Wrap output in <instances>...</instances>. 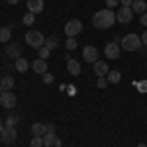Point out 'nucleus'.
<instances>
[{"instance_id": "1", "label": "nucleus", "mask_w": 147, "mask_h": 147, "mask_svg": "<svg viewBox=\"0 0 147 147\" xmlns=\"http://www.w3.org/2000/svg\"><path fill=\"white\" fill-rule=\"evenodd\" d=\"M116 24V12H112L110 8H104V10H98L94 16H92V26L98 28V30H108Z\"/></svg>"}, {"instance_id": "2", "label": "nucleus", "mask_w": 147, "mask_h": 147, "mask_svg": "<svg viewBox=\"0 0 147 147\" xmlns=\"http://www.w3.org/2000/svg\"><path fill=\"white\" fill-rule=\"evenodd\" d=\"M141 35H137V34H127L122 37V41H120V47L124 49V51H139L141 49Z\"/></svg>"}, {"instance_id": "3", "label": "nucleus", "mask_w": 147, "mask_h": 147, "mask_svg": "<svg viewBox=\"0 0 147 147\" xmlns=\"http://www.w3.org/2000/svg\"><path fill=\"white\" fill-rule=\"evenodd\" d=\"M24 39H26V43L32 47V49H39V47L45 45V37H43L41 32H37V30H30Z\"/></svg>"}, {"instance_id": "4", "label": "nucleus", "mask_w": 147, "mask_h": 147, "mask_svg": "<svg viewBox=\"0 0 147 147\" xmlns=\"http://www.w3.org/2000/svg\"><path fill=\"white\" fill-rule=\"evenodd\" d=\"M18 139V131H16V127H12V125H4V129L0 131V141L2 143H14Z\"/></svg>"}, {"instance_id": "5", "label": "nucleus", "mask_w": 147, "mask_h": 147, "mask_svg": "<svg viewBox=\"0 0 147 147\" xmlns=\"http://www.w3.org/2000/svg\"><path fill=\"white\" fill-rule=\"evenodd\" d=\"M80 32H82V22L80 20H69L65 24V34H67V37H75Z\"/></svg>"}, {"instance_id": "6", "label": "nucleus", "mask_w": 147, "mask_h": 147, "mask_svg": "<svg viewBox=\"0 0 147 147\" xmlns=\"http://www.w3.org/2000/svg\"><path fill=\"white\" fill-rule=\"evenodd\" d=\"M116 20H118L120 24H129L131 20H134V12H131V8H127V6H120L118 12H116Z\"/></svg>"}, {"instance_id": "7", "label": "nucleus", "mask_w": 147, "mask_h": 147, "mask_svg": "<svg viewBox=\"0 0 147 147\" xmlns=\"http://www.w3.org/2000/svg\"><path fill=\"white\" fill-rule=\"evenodd\" d=\"M16 100H18V98H16V94L12 90H6V92L0 94V104H2L6 110H12V108L16 106Z\"/></svg>"}, {"instance_id": "8", "label": "nucleus", "mask_w": 147, "mask_h": 147, "mask_svg": "<svg viewBox=\"0 0 147 147\" xmlns=\"http://www.w3.org/2000/svg\"><path fill=\"white\" fill-rule=\"evenodd\" d=\"M120 51H122V47H120V41L106 43V47H104V55L108 57V59H114V61L120 57Z\"/></svg>"}, {"instance_id": "9", "label": "nucleus", "mask_w": 147, "mask_h": 147, "mask_svg": "<svg viewBox=\"0 0 147 147\" xmlns=\"http://www.w3.org/2000/svg\"><path fill=\"white\" fill-rule=\"evenodd\" d=\"M82 59H84L86 63H92V65H94V63L98 61V49L94 45H86L82 49Z\"/></svg>"}, {"instance_id": "10", "label": "nucleus", "mask_w": 147, "mask_h": 147, "mask_svg": "<svg viewBox=\"0 0 147 147\" xmlns=\"http://www.w3.org/2000/svg\"><path fill=\"white\" fill-rule=\"evenodd\" d=\"M43 145L45 147H61V139L57 137V134L47 131L45 136H43Z\"/></svg>"}, {"instance_id": "11", "label": "nucleus", "mask_w": 147, "mask_h": 147, "mask_svg": "<svg viewBox=\"0 0 147 147\" xmlns=\"http://www.w3.org/2000/svg\"><path fill=\"white\" fill-rule=\"evenodd\" d=\"M6 57H10V59H20L22 57V47L18 45V43H10V45H6Z\"/></svg>"}, {"instance_id": "12", "label": "nucleus", "mask_w": 147, "mask_h": 147, "mask_svg": "<svg viewBox=\"0 0 147 147\" xmlns=\"http://www.w3.org/2000/svg\"><path fill=\"white\" fill-rule=\"evenodd\" d=\"M43 8H45L43 0H28V12L39 14V12H43Z\"/></svg>"}, {"instance_id": "13", "label": "nucleus", "mask_w": 147, "mask_h": 147, "mask_svg": "<svg viewBox=\"0 0 147 147\" xmlns=\"http://www.w3.org/2000/svg\"><path fill=\"white\" fill-rule=\"evenodd\" d=\"M32 69L35 71V75H45L47 73V61L45 59H35L32 63Z\"/></svg>"}, {"instance_id": "14", "label": "nucleus", "mask_w": 147, "mask_h": 147, "mask_svg": "<svg viewBox=\"0 0 147 147\" xmlns=\"http://www.w3.org/2000/svg\"><path fill=\"white\" fill-rule=\"evenodd\" d=\"M67 71H69V75L79 77L80 75V63L77 59H67Z\"/></svg>"}, {"instance_id": "15", "label": "nucleus", "mask_w": 147, "mask_h": 147, "mask_svg": "<svg viewBox=\"0 0 147 147\" xmlns=\"http://www.w3.org/2000/svg\"><path fill=\"white\" fill-rule=\"evenodd\" d=\"M131 12H134V14H139V16L145 14L147 12V2L145 0H134V2H131Z\"/></svg>"}, {"instance_id": "16", "label": "nucleus", "mask_w": 147, "mask_h": 147, "mask_svg": "<svg viewBox=\"0 0 147 147\" xmlns=\"http://www.w3.org/2000/svg\"><path fill=\"white\" fill-rule=\"evenodd\" d=\"M32 134H34L35 137H43L47 134V125L41 124V122H35V124L32 125Z\"/></svg>"}, {"instance_id": "17", "label": "nucleus", "mask_w": 147, "mask_h": 147, "mask_svg": "<svg viewBox=\"0 0 147 147\" xmlns=\"http://www.w3.org/2000/svg\"><path fill=\"white\" fill-rule=\"evenodd\" d=\"M92 67H94V73H96L98 77H106V75H108V71H110L108 65H106V63H102V61H96Z\"/></svg>"}, {"instance_id": "18", "label": "nucleus", "mask_w": 147, "mask_h": 147, "mask_svg": "<svg viewBox=\"0 0 147 147\" xmlns=\"http://www.w3.org/2000/svg\"><path fill=\"white\" fill-rule=\"evenodd\" d=\"M14 69H16V71H20V73H26V71L30 69V63H28V59H24V57L16 59V61H14Z\"/></svg>"}, {"instance_id": "19", "label": "nucleus", "mask_w": 147, "mask_h": 147, "mask_svg": "<svg viewBox=\"0 0 147 147\" xmlns=\"http://www.w3.org/2000/svg\"><path fill=\"white\" fill-rule=\"evenodd\" d=\"M106 79H108V82H110V84H118V82L122 80V73H120V71H108Z\"/></svg>"}, {"instance_id": "20", "label": "nucleus", "mask_w": 147, "mask_h": 147, "mask_svg": "<svg viewBox=\"0 0 147 147\" xmlns=\"http://www.w3.org/2000/svg\"><path fill=\"white\" fill-rule=\"evenodd\" d=\"M0 84H2L6 90H12L14 84H16V80H14V77H10V75H4V77L0 79Z\"/></svg>"}, {"instance_id": "21", "label": "nucleus", "mask_w": 147, "mask_h": 147, "mask_svg": "<svg viewBox=\"0 0 147 147\" xmlns=\"http://www.w3.org/2000/svg\"><path fill=\"white\" fill-rule=\"evenodd\" d=\"M12 37V30L10 28H0V41L2 43H8Z\"/></svg>"}, {"instance_id": "22", "label": "nucleus", "mask_w": 147, "mask_h": 147, "mask_svg": "<svg viewBox=\"0 0 147 147\" xmlns=\"http://www.w3.org/2000/svg\"><path fill=\"white\" fill-rule=\"evenodd\" d=\"M57 45H59V39H57L55 35H51V37H47V39H45V47H47V49H55Z\"/></svg>"}, {"instance_id": "23", "label": "nucleus", "mask_w": 147, "mask_h": 147, "mask_svg": "<svg viewBox=\"0 0 147 147\" xmlns=\"http://www.w3.org/2000/svg\"><path fill=\"white\" fill-rule=\"evenodd\" d=\"M22 22L26 24V26H34V22H35V14H32V12H28L26 16L22 18Z\"/></svg>"}, {"instance_id": "24", "label": "nucleus", "mask_w": 147, "mask_h": 147, "mask_svg": "<svg viewBox=\"0 0 147 147\" xmlns=\"http://www.w3.org/2000/svg\"><path fill=\"white\" fill-rule=\"evenodd\" d=\"M65 45H67L69 51H73V49H77V47H79V41H77L75 37H67V43H65Z\"/></svg>"}, {"instance_id": "25", "label": "nucleus", "mask_w": 147, "mask_h": 147, "mask_svg": "<svg viewBox=\"0 0 147 147\" xmlns=\"http://www.w3.org/2000/svg\"><path fill=\"white\" fill-rule=\"evenodd\" d=\"M30 147H45L43 145V137H32V141H30Z\"/></svg>"}, {"instance_id": "26", "label": "nucleus", "mask_w": 147, "mask_h": 147, "mask_svg": "<svg viewBox=\"0 0 147 147\" xmlns=\"http://www.w3.org/2000/svg\"><path fill=\"white\" fill-rule=\"evenodd\" d=\"M18 122H20V116H16V114H12V116L6 118V125H12V127L18 124Z\"/></svg>"}, {"instance_id": "27", "label": "nucleus", "mask_w": 147, "mask_h": 147, "mask_svg": "<svg viewBox=\"0 0 147 147\" xmlns=\"http://www.w3.org/2000/svg\"><path fill=\"white\" fill-rule=\"evenodd\" d=\"M37 53H39V59H47L49 53H51V49H47V47L43 45V47H39V49H37Z\"/></svg>"}, {"instance_id": "28", "label": "nucleus", "mask_w": 147, "mask_h": 147, "mask_svg": "<svg viewBox=\"0 0 147 147\" xmlns=\"http://www.w3.org/2000/svg\"><path fill=\"white\" fill-rule=\"evenodd\" d=\"M96 86H98V88H106V86H108V79H106V77H98V80H96Z\"/></svg>"}, {"instance_id": "29", "label": "nucleus", "mask_w": 147, "mask_h": 147, "mask_svg": "<svg viewBox=\"0 0 147 147\" xmlns=\"http://www.w3.org/2000/svg\"><path fill=\"white\" fill-rule=\"evenodd\" d=\"M104 2H106V6H108L110 10H112V8H116V6L120 4V0H104Z\"/></svg>"}, {"instance_id": "30", "label": "nucleus", "mask_w": 147, "mask_h": 147, "mask_svg": "<svg viewBox=\"0 0 147 147\" xmlns=\"http://www.w3.org/2000/svg\"><path fill=\"white\" fill-rule=\"evenodd\" d=\"M131 2H134V0H120V6H127V8H131Z\"/></svg>"}, {"instance_id": "31", "label": "nucleus", "mask_w": 147, "mask_h": 147, "mask_svg": "<svg viewBox=\"0 0 147 147\" xmlns=\"http://www.w3.org/2000/svg\"><path fill=\"white\" fill-rule=\"evenodd\" d=\"M43 80H45V84H51V82H53V77H51V75H43Z\"/></svg>"}, {"instance_id": "32", "label": "nucleus", "mask_w": 147, "mask_h": 147, "mask_svg": "<svg viewBox=\"0 0 147 147\" xmlns=\"http://www.w3.org/2000/svg\"><path fill=\"white\" fill-rule=\"evenodd\" d=\"M45 125H47V131H53V134H55V131H57L55 124H45Z\"/></svg>"}, {"instance_id": "33", "label": "nucleus", "mask_w": 147, "mask_h": 147, "mask_svg": "<svg viewBox=\"0 0 147 147\" xmlns=\"http://www.w3.org/2000/svg\"><path fill=\"white\" fill-rule=\"evenodd\" d=\"M139 20H141V24L147 28V12H145V14H141V18H139Z\"/></svg>"}, {"instance_id": "34", "label": "nucleus", "mask_w": 147, "mask_h": 147, "mask_svg": "<svg viewBox=\"0 0 147 147\" xmlns=\"http://www.w3.org/2000/svg\"><path fill=\"white\" fill-rule=\"evenodd\" d=\"M137 86H139V88H141V92H147V82H139V84H137Z\"/></svg>"}, {"instance_id": "35", "label": "nucleus", "mask_w": 147, "mask_h": 147, "mask_svg": "<svg viewBox=\"0 0 147 147\" xmlns=\"http://www.w3.org/2000/svg\"><path fill=\"white\" fill-rule=\"evenodd\" d=\"M141 43H143V45H147V30L143 32V35H141Z\"/></svg>"}, {"instance_id": "36", "label": "nucleus", "mask_w": 147, "mask_h": 147, "mask_svg": "<svg viewBox=\"0 0 147 147\" xmlns=\"http://www.w3.org/2000/svg\"><path fill=\"white\" fill-rule=\"evenodd\" d=\"M6 2H8V4H12V6H14V4H18V2H20V0H6Z\"/></svg>"}, {"instance_id": "37", "label": "nucleus", "mask_w": 147, "mask_h": 147, "mask_svg": "<svg viewBox=\"0 0 147 147\" xmlns=\"http://www.w3.org/2000/svg\"><path fill=\"white\" fill-rule=\"evenodd\" d=\"M2 92H6V88H4V86L0 84V94H2Z\"/></svg>"}, {"instance_id": "38", "label": "nucleus", "mask_w": 147, "mask_h": 147, "mask_svg": "<svg viewBox=\"0 0 147 147\" xmlns=\"http://www.w3.org/2000/svg\"><path fill=\"white\" fill-rule=\"evenodd\" d=\"M2 129H4V122H0V131H2Z\"/></svg>"}, {"instance_id": "39", "label": "nucleus", "mask_w": 147, "mask_h": 147, "mask_svg": "<svg viewBox=\"0 0 147 147\" xmlns=\"http://www.w3.org/2000/svg\"><path fill=\"white\" fill-rule=\"evenodd\" d=\"M137 147H147V143H139V145H137Z\"/></svg>"}]
</instances>
